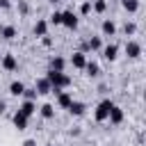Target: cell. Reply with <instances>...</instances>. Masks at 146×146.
I'll return each mask as SVG.
<instances>
[{
    "instance_id": "obj_1",
    "label": "cell",
    "mask_w": 146,
    "mask_h": 146,
    "mask_svg": "<svg viewBox=\"0 0 146 146\" xmlns=\"http://www.w3.org/2000/svg\"><path fill=\"white\" fill-rule=\"evenodd\" d=\"M46 80L50 82L52 89H66V87H71V78L64 71H48L46 73Z\"/></svg>"
},
{
    "instance_id": "obj_2",
    "label": "cell",
    "mask_w": 146,
    "mask_h": 146,
    "mask_svg": "<svg viewBox=\"0 0 146 146\" xmlns=\"http://www.w3.org/2000/svg\"><path fill=\"white\" fill-rule=\"evenodd\" d=\"M114 107V100L112 98H103L98 105H96V110H94V119L98 121V123H103V121H107V116H110V110Z\"/></svg>"
},
{
    "instance_id": "obj_3",
    "label": "cell",
    "mask_w": 146,
    "mask_h": 146,
    "mask_svg": "<svg viewBox=\"0 0 146 146\" xmlns=\"http://www.w3.org/2000/svg\"><path fill=\"white\" fill-rule=\"evenodd\" d=\"M125 55H128V59L141 57V43L135 41V39H128V41H125Z\"/></svg>"
},
{
    "instance_id": "obj_4",
    "label": "cell",
    "mask_w": 146,
    "mask_h": 146,
    "mask_svg": "<svg viewBox=\"0 0 146 146\" xmlns=\"http://www.w3.org/2000/svg\"><path fill=\"white\" fill-rule=\"evenodd\" d=\"M78 23H80V21H78V14H75V11H71V9H68V11H62V25H64V27L78 30Z\"/></svg>"
},
{
    "instance_id": "obj_5",
    "label": "cell",
    "mask_w": 146,
    "mask_h": 146,
    "mask_svg": "<svg viewBox=\"0 0 146 146\" xmlns=\"http://www.w3.org/2000/svg\"><path fill=\"white\" fill-rule=\"evenodd\" d=\"M0 66L5 68V71H16L18 68V59H16V55H11V52H5L2 57H0Z\"/></svg>"
},
{
    "instance_id": "obj_6",
    "label": "cell",
    "mask_w": 146,
    "mask_h": 146,
    "mask_svg": "<svg viewBox=\"0 0 146 146\" xmlns=\"http://www.w3.org/2000/svg\"><path fill=\"white\" fill-rule=\"evenodd\" d=\"M55 96H57V107H62V110H68V105L73 103V94H71V91H64V89H62V91H57Z\"/></svg>"
},
{
    "instance_id": "obj_7",
    "label": "cell",
    "mask_w": 146,
    "mask_h": 146,
    "mask_svg": "<svg viewBox=\"0 0 146 146\" xmlns=\"http://www.w3.org/2000/svg\"><path fill=\"white\" fill-rule=\"evenodd\" d=\"M68 114H71V116H84V114H87V103L73 98V103L68 105Z\"/></svg>"
},
{
    "instance_id": "obj_8",
    "label": "cell",
    "mask_w": 146,
    "mask_h": 146,
    "mask_svg": "<svg viewBox=\"0 0 146 146\" xmlns=\"http://www.w3.org/2000/svg\"><path fill=\"white\" fill-rule=\"evenodd\" d=\"M100 52H103V57H105L107 62H114V59L119 57V46H116V43H107V46L100 48Z\"/></svg>"
},
{
    "instance_id": "obj_9",
    "label": "cell",
    "mask_w": 146,
    "mask_h": 146,
    "mask_svg": "<svg viewBox=\"0 0 146 146\" xmlns=\"http://www.w3.org/2000/svg\"><path fill=\"white\" fill-rule=\"evenodd\" d=\"M34 91H36L39 96H46V94H52V87H50V82L46 80V75H43V78H39V80L34 82Z\"/></svg>"
},
{
    "instance_id": "obj_10",
    "label": "cell",
    "mask_w": 146,
    "mask_h": 146,
    "mask_svg": "<svg viewBox=\"0 0 146 146\" xmlns=\"http://www.w3.org/2000/svg\"><path fill=\"white\" fill-rule=\"evenodd\" d=\"M18 112H21L23 116H27V119H30V116H34V114H36V103H34V100H23V103H21V107H18Z\"/></svg>"
},
{
    "instance_id": "obj_11",
    "label": "cell",
    "mask_w": 146,
    "mask_h": 146,
    "mask_svg": "<svg viewBox=\"0 0 146 146\" xmlns=\"http://www.w3.org/2000/svg\"><path fill=\"white\" fill-rule=\"evenodd\" d=\"M123 119H125L123 110H121L119 105H114V107L110 110V116H107V121H110V123H114V125H119V123H123Z\"/></svg>"
},
{
    "instance_id": "obj_12",
    "label": "cell",
    "mask_w": 146,
    "mask_h": 146,
    "mask_svg": "<svg viewBox=\"0 0 146 146\" xmlns=\"http://www.w3.org/2000/svg\"><path fill=\"white\" fill-rule=\"evenodd\" d=\"M84 64H87V55H84V52H80V50H75V52L71 55V66L82 71V68H84Z\"/></svg>"
},
{
    "instance_id": "obj_13",
    "label": "cell",
    "mask_w": 146,
    "mask_h": 146,
    "mask_svg": "<svg viewBox=\"0 0 146 146\" xmlns=\"http://www.w3.org/2000/svg\"><path fill=\"white\" fill-rule=\"evenodd\" d=\"M100 32H103V36H114V34H116L114 21H112V18H105V21L100 23Z\"/></svg>"
},
{
    "instance_id": "obj_14",
    "label": "cell",
    "mask_w": 146,
    "mask_h": 146,
    "mask_svg": "<svg viewBox=\"0 0 146 146\" xmlns=\"http://www.w3.org/2000/svg\"><path fill=\"white\" fill-rule=\"evenodd\" d=\"M32 32H34V36H39V39L46 36V34H48V21H46V18H39V21L34 23Z\"/></svg>"
},
{
    "instance_id": "obj_15",
    "label": "cell",
    "mask_w": 146,
    "mask_h": 146,
    "mask_svg": "<svg viewBox=\"0 0 146 146\" xmlns=\"http://www.w3.org/2000/svg\"><path fill=\"white\" fill-rule=\"evenodd\" d=\"M27 121H30V119H27V116H23L18 110H16V112H14V116H11V123H14V128H16V130H25V128H27Z\"/></svg>"
},
{
    "instance_id": "obj_16",
    "label": "cell",
    "mask_w": 146,
    "mask_h": 146,
    "mask_svg": "<svg viewBox=\"0 0 146 146\" xmlns=\"http://www.w3.org/2000/svg\"><path fill=\"white\" fill-rule=\"evenodd\" d=\"M89 78H98L100 75V66H98V62H89L87 59V64H84V68H82Z\"/></svg>"
},
{
    "instance_id": "obj_17",
    "label": "cell",
    "mask_w": 146,
    "mask_h": 146,
    "mask_svg": "<svg viewBox=\"0 0 146 146\" xmlns=\"http://www.w3.org/2000/svg\"><path fill=\"white\" fill-rule=\"evenodd\" d=\"M39 114H41V119H46V121L55 119V105H50V103H43V105L39 107Z\"/></svg>"
},
{
    "instance_id": "obj_18",
    "label": "cell",
    "mask_w": 146,
    "mask_h": 146,
    "mask_svg": "<svg viewBox=\"0 0 146 146\" xmlns=\"http://www.w3.org/2000/svg\"><path fill=\"white\" fill-rule=\"evenodd\" d=\"M16 27L14 25H0V36L5 39V41H11V39H16Z\"/></svg>"
},
{
    "instance_id": "obj_19",
    "label": "cell",
    "mask_w": 146,
    "mask_h": 146,
    "mask_svg": "<svg viewBox=\"0 0 146 146\" xmlns=\"http://www.w3.org/2000/svg\"><path fill=\"white\" fill-rule=\"evenodd\" d=\"M64 66H66V59H64V57L55 55V57L50 59V71H64Z\"/></svg>"
},
{
    "instance_id": "obj_20",
    "label": "cell",
    "mask_w": 146,
    "mask_h": 146,
    "mask_svg": "<svg viewBox=\"0 0 146 146\" xmlns=\"http://www.w3.org/2000/svg\"><path fill=\"white\" fill-rule=\"evenodd\" d=\"M23 91H25V84H23L21 80H14V82L9 84V94H11V96H23Z\"/></svg>"
},
{
    "instance_id": "obj_21",
    "label": "cell",
    "mask_w": 146,
    "mask_h": 146,
    "mask_svg": "<svg viewBox=\"0 0 146 146\" xmlns=\"http://www.w3.org/2000/svg\"><path fill=\"white\" fill-rule=\"evenodd\" d=\"M121 2V7L128 11V14H135L137 9H139V0H119Z\"/></svg>"
},
{
    "instance_id": "obj_22",
    "label": "cell",
    "mask_w": 146,
    "mask_h": 146,
    "mask_svg": "<svg viewBox=\"0 0 146 146\" xmlns=\"http://www.w3.org/2000/svg\"><path fill=\"white\" fill-rule=\"evenodd\" d=\"M87 48H89V50H100V48H103V39H100V36L87 39Z\"/></svg>"
},
{
    "instance_id": "obj_23",
    "label": "cell",
    "mask_w": 146,
    "mask_h": 146,
    "mask_svg": "<svg viewBox=\"0 0 146 146\" xmlns=\"http://www.w3.org/2000/svg\"><path fill=\"white\" fill-rule=\"evenodd\" d=\"M91 9L98 11V14H103V11L107 9V0H94V2H91Z\"/></svg>"
},
{
    "instance_id": "obj_24",
    "label": "cell",
    "mask_w": 146,
    "mask_h": 146,
    "mask_svg": "<svg viewBox=\"0 0 146 146\" xmlns=\"http://www.w3.org/2000/svg\"><path fill=\"white\" fill-rule=\"evenodd\" d=\"M48 25H62V11H52L48 16Z\"/></svg>"
},
{
    "instance_id": "obj_25",
    "label": "cell",
    "mask_w": 146,
    "mask_h": 146,
    "mask_svg": "<svg viewBox=\"0 0 146 146\" xmlns=\"http://www.w3.org/2000/svg\"><path fill=\"white\" fill-rule=\"evenodd\" d=\"M123 32H125V36H132V34L137 32V23H132V21H128V23L123 25Z\"/></svg>"
},
{
    "instance_id": "obj_26",
    "label": "cell",
    "mask_w": 146,
    "mask_h": 146,
    "mask_svg": "<svg viewBox=\"0 0 146 146\" xmlns=\"http://www.w3.org/2000/svg\"><path fill=\"white\" fill-rule=\"evenodd\" d=\"M36 96H39V94L34 91V87H32V89L25 87V91H23V100H36Z\"/></svg>"
},
{
    "instance_id": "obj_27",
    "label": "cell",
    "mask_w": 146,
    "mask_h": 146,
    "mask_svg": "<svg viewBox=\"0 0 146 146\" xmlns=\"http://www.w3.org/2000/svg\"><path fill=\"white\" fill-rule=\"evenodd\" d=\"M27 11H30V5L25 0H18V14L21 16H27Z\"/></svg>"
},
{
    "instance_id": "obj_28",
    "label": "cell",
    "mask_w": 146,
    "mask_h": 146,
    "mask_svg": "<svg viewBox=\"0 0 146 146\" xmlns=\"http://www.w3.org/2000/svg\"><path fill=\"white\" fill-rule=\"evenodd\" d=\"M80 14H82V16H87V14H91V2H89V0H84V2L80 5Z\"/></svg>"
},
{
    "instance_id": "obj_29",
    "label": "cell",
    "mask_w": 146,
    "mask_h": 146,
    "mask_svg": "<svg viewBox=\"0 0 146 146\" xmlns=\"http://www.w3.org/2000/svg\"><path fill=\"white\" fill-rule=\"evenodd\" d=\"M11 7V0H0V9H9Z\"/></svg>"
},
{
    "instance_id": "obj_30",
    "label": "cell",
    "mask_w": 146,
    "mask_h": 146,
    "mask_svg": "<svg viewBox=\"0 0 146 146\" xmlns=\"http://www.w3.org/2000/svg\"><path fill=\"white\" fill-rule=\"evenodd\" d=\"M41 43H43V46H50V43H52V39L46 34V36H41Z\"/></svg>"
},
{
    "instance_id": "obj_31",
    "label": "cell",
    "mask_w": 146,
    "mask_h": 146,
    "mask_svg": "<svg viewBox=\"0 0 146 146\" xmlns=\"http://www.w3.org/2000/svg\"><path fill=\"white\" fill-rule=\"evenodd\" d=\"M80 135H82L80 128H71V137H80Z\"/></svg>"
},
{
    "instance_id": "obj_32",
    "label": "cell",
    "mask_w": 146,
    "mask_h": 146,
    "mask_svg": "<svg viewBox=\"0 0 146 146\" xmlns=\"http://www.w3.org/2000/svg\"><path fill=\"white\" fill-rule=\"evenodd\" d=\"M21 146H36V139H25Z\"/></svg>"
},
{
    "instance_id": "obj_33",
    "label": "cell",
    "mask_w": 146,
    "mask_h": 146,
    "mask_svg": "<svg viewBox=\"0 0 146 146\" xmlns=\"http://www.w3.org/2000/svg\"><path fill=\"white\" fill-rule=\"evenodd\" d=\"M5 110H7V103H5V100H0V112H5Z\"/></svg>"
},
{
    "instance_id": "obj_34",
    "label": "cell",
    "mask_w": 146,
    "mask_h": 146,
    "mask_svg": "<svg viewBox=\"0 0 146 146\" xmlns=\"http://www.w3.org/2000/svg\"><path fill=\"white\" fill-rule=\"evenodd\" d=\"M48 2H50V5H57V2H62V0H48Z\"/></svg>"
},
{
    "instance_id": "obj_35",
    "label": "cell",
    "mask_w": 146,
    "mask_h": 146,
    "mask_svg": "<svg viewBox=\"0 0 146 146\" xmlns=\"http://www.w3.org/2000/svg\"><path fill=\"white\" fill-rule=\"evenodd\" d=\"M46 146H55V144H46Z\"/></svg>"
}]
</instances>
